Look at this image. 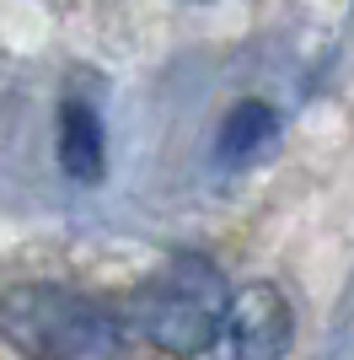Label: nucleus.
I'll use <instances>...</instances> for the list:
<instances>
[{"label": "nucleus", "mask_w": 354, "mask_h": 360, "mask_svg": "<svg viewBox=\"0 0 354 360\" xmlns=\"http://www.w3.org/2000/svg\"><path fill=\"white\" fill-rule=\"evenodd\" d=\"M59 172L70 183H103L107 172V129L97 119V108L70 97L59 108Z\"/></svg>", "instance_id": "nucleus-4"}, {"label": "nucleus", "mask_w": 354, "mask_h": 360, "mask_svg": "<svg viewBox=\"0 0 354 360\" xmlns=\"http://www.w3.org/2000/svg\"><path fill=\"white\" fill-rule=\"evenodd\" d=\"M274 135H280V113L268 103H258V97H247V103H236L231 113H225L221 135H215V156H221L225 167H242V162H252L258 150H268Z\"/></svg>", "instance_id": "nucleus-5"}, {"label": "nucleus", "mask_w": 354, "mask_h": 360, "mask_svg": "<svg viewBox=\"0 0 354 360\" xmlns=\"http://www.w3.org/2000/svg\"><path fill=\"white\" fill-rule=\"evenodd\" d=\"M295 339V312L290 296L268 280L231 290V312H225V360H284Z\"/></svg>", "instance_id": "nucleus-3"}, {"label": "nucleus", "mask_w": 354, "mask_h": 360, "mask_svg": "<svg viewBox=\"0 0 354 360\" xmlns=\"http://www.w3.org/2000/svg\"><path fill=\"white\" fill-rule=\"evenodd\" d=\"M225 312H231V285L199 253H177L129 301V317L140 323V333L162 355H177V360H199L221 345Z\"/></svg>", "instance_id": "nucleus-2"}, {"label": "nucleus", "mask_w": 354, "mask_h": 360, "mask_svg": "<svg viewBox=\"0 0 354 360\" xmlns=\"http://www.w3.org/2000/svg\"><path fill=\"white\" fill-rule=\"evenodd\" d=\"M0 339L22 360H129L124 317L70 285H22L0 290Z\"/></svg>", "instance_id": "nucleus-1"}]
</instances>
